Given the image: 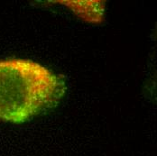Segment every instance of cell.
Segmentation results:
<instances>
[{
  "mask_svg": "<svg viewBox=\"0 0 157 156\" xmlns=\"http://www.w3.org/2000/svg\"><path fill=\"white\" fill-rule=\"evenodd\" d=\"M65 83L48 68L24 59L0 61V121L23 124L55 107Z\"/></svg>",
  "mask_w": 157,
  "mask_h": 156,
  "instance_id": "6da1fadb",
  "label": "cell"
}]
</instances>
